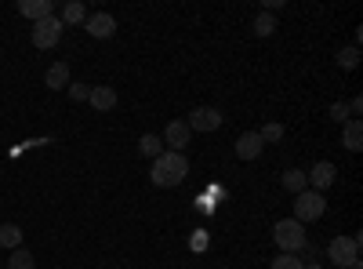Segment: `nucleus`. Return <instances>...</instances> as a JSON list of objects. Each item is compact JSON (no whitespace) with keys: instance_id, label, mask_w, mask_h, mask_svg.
<instances>
[{"instance_id":"f257e3e1","label":"nucleus","mask_w":363,"mask_h":269,"mask_svg":"<svg viewBox=\"0 0 363 269\" xmlns=\"http://www.w3.org/2000/svg\"><path fill=\"white\" fill-rule=\"evenodd\" d=\"M186 175H189V160H186V153H167V149L153 160V171H149L153 186H160V190L182 186V182H186Z\"/></svg>"},{"instance_id":"f03ea898","label":"nucleus","mask_w":363,"mask_h":269,"mask_svg":"<svg viewBox=\"0 0 363 269\" xmlns=\"http://www.w3.org/2000/svg\"><path fill=\"white\" fill-rule=\"evenodd\" d=\"M272 241H277L280 255H298V251H306V248H309L306 226L294 222V219H284V222L272 226Z\"/></svg>"},{"instance_id":"7ed1b4c3","label":"nucleus","mask_w":363,"mask_h":269,"mask_svg":"<svg viewBox=\"0 0 363 269\" xmlns=\"http://www.w3.org/2000/svg\"><path fill=\"white\" fill-rule=\"evenodd\" d=\"M359 244H363V236L352 233V236H335V241L327 244V258L335 262L338 269H349L359 262Z\"/></svg>"},{"instance_id":"20e7f679","label":"nucleus","mask_w":363,"mask_h":269,"mask_svg":"<svg viewBox=\"0 0 363 269\" xmlns=\"http://www.w3.org/2000/svg\"><path fill=\"white\" fill-rule=\"evenodd\" d=\"M323 212H327V200H323V193H316V190H301L298 197H294V222H316V219H323Z\"/></svg>"},{"instance_id":"39448f33","label":"nucleus","mask_w":363,"mask_h":269,"mask_svg":"<svg viewBox=\"0 0 363 269\" xmlns=\"http://www.w3.org/2000/svg\"><path fill=\"white\" fill-rule=\"evenodd\" d=\"M62 18L58 15H51V18H44V22H37L33 26V48H40V51H51L58 40H62Z\"/></svg>"},{"instance_id":"423d86ee","label":"nucleus","mask_w":363,"mask_h":269,"mask_svg":"<svg viewBox=\"0 0 363 269\" xmlns=\"http://www.w3.org/2000/svg\"><path fill=\"white\" fill-rule=\"evenodd\" d=\"M222 121H225V116L215 109V106H196L193 113H189V131H203V135H211V131H218L222 128Z\"/></svg>"},{"instance_id":"0eeeda50","label":"nucleus","mask_w":363,"mask_h":269,"mask_svg":"<svg viewBox=\"0 0 363 269\" xmlns=\"http://www.w3.org/2000/svg\"><path fill=\"white\" fill-rule=\"evenodd\" d=\"M335 178H338V168L330 164V160H320V164H313V171H306V182H309V190H316V193L330 190V186H335Z\"/></svg>"},{"instance_id":"6e6552de","label":"nucleus","mask_w":363,"mask_h":269,"mask_svg":"<svg viewBox=\"0 0 363 269\" xmlns=\"http://www.w3.org/2000/svg\"><path fill=\"white\" fill-rule=\"evenodd\" d=\"M84 29L95 40H109L113 33H116V18L109 15V11H99V15H87V22H84Z\"/></svg>"},{"instance_id":"1a4fd4ad","label":"nucleus","mask_w":363,"mask_h":269,"mask_svg":"<svg viewBox=\"0 0 363 269\" xmlns=\"http://www.w3.org/2000/svg\"><path fill=\"white\" fill-rule=\"evenodd\" d=\"M160 138H164V146H171V153H182V149L189 146L193 131H189V124H186V121H171V124H167V131H164Z\"/></svg>"},{"instance_id":"9d476101","label":"nucleus","mask_w":363,"mask_h":269,"mask_svg":"<svg viewBox=\"0 0 363 269\" xmlns=\"http://www.w3.org/2000/svg\"><path fill=\"white\" fill-rule=\"evenodd\" d=\"M18 11H22V18H33V26H37L55 15V4L51 0H18Z\"/></svg>"},{"instance_id":"9b49d317","label":"nucleus","mask_w":363,"mask_h":269,"mask_svg":"<svg viewBox=\"0 0 363 269\" xmlns=\"http://www.w3.org/2000/svg\"><path fill=\"white\" fill-rule=\"evenodd\" d=\"M262 138H258V131H244V135H240L236 138V157L240 160H258L262 157Z\"/></svg>"},{"instance_id":"f8f14e48","label":"nucleus","mask_w":363,"mask_h":269,"mask_svg":"<svg viewBox=\"0 0 363 269\" xmlns=\"http://www.w3.org/2000/svg\"><path fill=\"white\" fill-rule=\"evenodd\" d=\"M342 142H345L349 153H359L363 149V124L356 121V116H349V121L342 124Z\"/></svg>"},{"instance_id":"ddd939ff","label":"nucleus","mask_w":363,"mask_h":269,"mask_svg":"<svg viewBox=\"0 0 363 269\" xmlns=\"http://www.w3.org/2000/svg\"><path fill=\"white\" fill-rule=\"evenodd\" d=\"M44 84L51 87V92H62V87H69V66H66V62H55V66L44 73Z\"/></svg>"},{"instance_id":"4468645a","label":"nucleus","mask_w":363,"mask_h":269,"mask_svg":"<svg viewBox=\"0 0 363 269\" xmlns=\"http://www.w3.org/2000/svg\"><path fill=\"white\" fill-rule=\"evenodd\" d=\"M87 102L95 109H102V113H109V109H116V92H113V87H91Z\"/></svg>"},{"instance_id":"2eb2a0df","label":"nucleus","mask_w":363,"mask_h":269,"mask_svg":"<svg viewBox=\"0 0 363 269\" xmlns=\"http://www.w3.org/2000/svg\"><path fill=\"white\" fill-rule=\"evenodd\" d=\"M62 26H77V22H87V8H84V0H66L62 4Z\"/></svg>"},{"instance_id":"dca6fc26","label":"nucleus","mask_w":363,"mask_h":269,"mask_svg":"<svg viewBox=\"0 0 363 269\" xmlns=\"http://www.w3.org/2000/svg\"><path fill=\"white\" fill-rule=\"evenodd\" d=\"M138 153L149 157V160H157V157L164 153V138H160V135H142V138H138Z\"/></svg>"},{"instance_id":"f3484780","label":"nucleus","mask_w":363,"mask_h":269,"mask_svg":"<svg viewBox=\"0 0 363 269\" xmlns=\"http://www.w3.org/2000/svg\"><path fill=\"white\" fill-rule=\"evenodd\" d=\"M284 190L287 193H301V190H309V182H306V171H298V168H291V171H284Z\"/></svg>"},{"instance_id":"a211bd4d","label":"nucleus","mask_w":363,"mask_h":269,"mask_svg":"<svg viewBox=\"0 0 363 269\" xmlns=\"http://www.w3.org/2000/svg\"><path fill=\"white\" fill-rule=\"evenodd\" d=\"M0 244H4V248H22V226H15V222H4V226H0Z\"/></svg>"},{"instance_id":"6ab92c4d","label":"nucleus","mask_w":363,"mask_h":269,"mask_svg":"<svg viewBox=\"0 0 363 269\" xmlns=\"http://www.w3.org/2000/svg\"><path fill=\"white\" fill-rule=\"evenodd\" d=\"M8 269H37V258L29 255L26 248H15L11 258H8Z\"/></svg>"},{"instance_id":"aec40b11","label":"nucleus","mask_w":363,"mask_h":269,"mask_svg":"<svg viewBox=\"0 0 363 269\" xmlns=\"http://www.w3.org/2000/svg\"><path fill=\"white\" fill-rule=\"evenodd\" d=\"M272 33H277V18H272L269 11H262L255 18V37H272Z\"/></svg>"},{"instance_id":"412c9836","label":"nucleus","mask_w":363,"mask_h":269,"mask_svg":"<svg viewBox=\"0 0 363 269\" xmlns=\"http://www.w3.org/2000/svg\"><path fill=\"white\" fill-rule=\"evenodd\" d=\"M356 62H359V51L356 48H342L338 51V66L342 70H356Z\"/></svg>"},{"instance_id":"4be33fe9","label":"nucleus","mask_w":363,"mask_h":269,"mask_svg":"<svg viewBox=\"0 0 363 269\" xmlns=\"http://www.w3.org/2000/svg\"><path fill=\"white\" fill-rule=\"evenodd\" d=\"M301 265H306V262H301L298 255H277V258H272V269H301Z\"/></svg>"},{"instance_id":"5701e85b","label":"nucleus","mask_w":363,"mask_h":269,"mask_svg":"<svg viewBox=\"0 0 363 269\" xmlns=\"http://www.w3.org/2000/svg\"><path fill=\"white\" fill-rule=\"evenodd\" d=\"M258 138H262V142H280V138H284V124H265V128L258 131Z\"/></svg>"},{"instance_id":"b1692460","label":"nucleus","mask_w":363,"mask_h":269,"mask_svg":"<svg viewBox=\"0 0 363 269\" xmlns=\"http://www.w3.org/2000/svg\"><path fill=\"white\" fill-rule=\"evenodd\" d=\"M87 95H91L87 84H69V99H73V102H87Z\"/></svg>"},{"instance_id":"393cba45","label":"nucleus","mask_w":363,"mask_h":269,"mask_svg":"<svg viewBox=\"0 0 363 269\" xmlns=\"http://www.w3.org/2000/svg\"><path fill=\"white\" fill-rule=\"evenodd\" d=\"M330 116H335L338 124H345V121H349V106H345V102H335V106H330Z\"/></svg>"},{"instance_id":"a878e982","label":"nucleus","mask_w":363,"mask_h":269,"mask_svg":"<svg viewBox=\"0 0 363 269\" xmlns=\"http://www.w3.org/2000/svg\"><path fill=\"white\" fill-rule=\"evenodd\" d=\"M193 248H196V251H203V248H207V236H203V233H196V236H193Z\"/></svg>"},{"instance_id":"bb28decb","label":"nucleus","mask_w":363,"mask_h":269,"mask_svg":"<svg viewBox=\"0 0 363 269\" xmlns=\"http://www.w3.org/2000/svg\"><path fill=\"white\" fill-rule=\"evenodd\" d=\"M349 269H359V262H356V265H349Z\"/></svg>"}]
</instances>
